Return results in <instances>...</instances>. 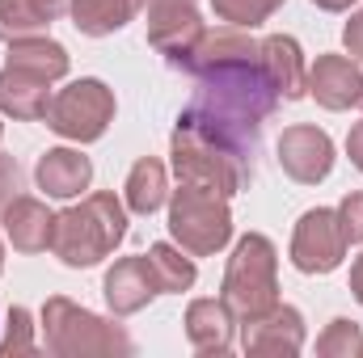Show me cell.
<instances>
[{
	"label": "cell",
	"mask_w": 363,
	"mask_h": 358,
	"mask_svg": "<svg viewBox=\"0 0 363 358\" xmlns=\"http://www.w3.org/2000/svg\"><path fill=\"white\" fill-rule=\"evenodd\" d=\"M169 198V169L157 161V156H140L127 173L123 185V202L131 215H157Z\"/></svg>",
	"instance_id": "obj_21"
},
{
	"label": "cell",
	"mask_w": 363,
	"mask_h": 358,
	"mask_svg": "<svg viewBox=\"0 0 363 358\" xmlns=\"http://www.w3.org/2000/svg\"><path fill=\"white\" fill-rule=\"evenodd\" d=\"M194 81H199L194 97L178 114V127H190V131L207 135L211 144L233 152L245 169H254L262 127L279 110V93L262 76V68L258 64H233V68L203 72Z\"/></svg>",
	"instance_id": "obj_1"
},
{
	"label": "cell",
	"mask_w": 363,
	"mask_h": 358,
	"mask_svg": "<svg viewBox=\"0 0 363 358\" xmlns=\"http://www.w3.org/2000/svg\"><path fill=\"white\" fill-rule=\"evenodd\" d=\"M140 0H77L72 4V25L85 38H106L118 34L127 21H135Z\"/></svg>",
	"instance_id": "obj_22"
},
{
	"label": "cell",
	"mask_w": 363,
	"mask_h": 358,
	"mask_svg": "<svg viewBox=\"0 0 363 358\" xmlns=\"http://www.w3.org/2000/svg\"><path fill=\"white\" fill-rule=\"evenodd\" d=\"M0 144H4V122H0Z\"/></svg>",
	"instance_id": "obj_36"
},
{
	"label": "cell",
	"mask_w": 363,
	"mask_h": 358,
	"mask_svg": "<svg viewBox=\"0 0 363 358\" xmlns=\"http://www.w3.org/2000/svg\"><path fill=\"white\" fill-rule=\"evenodd\" d=\"M34 181L47 198H77L93 181V161L81 148H47L34 165Z\"/></svg>",
	"instance_id": "obj_18"
},
{
	"label": "cell",
	"mask_w": 363,
	"mask_h": 358,
	"mask_svg": "<svg viewBox=\"0 0 363 358\" xmlns=\"http://www.w3.org/2000/svg\"><path fill=\"white\" fill-rule=\"evenodd\" d=\"M169 236L190 258H216L233 241L228 198L194 190V185H178L169 194Z\"/></svg>",
	"instance_id": "obj_6"
},
{
	"label": "cell",
	"mask_w": 363,
	"mask_h": 358,
	"mask_svg": "<svg viewBox=\"0 0 363 358\" xmlns=\"http://www.w3.org/2000/svg\"><path fill=\"white\" fill-rule=\"evenodd\" d=\"M51 17L34 0H0V42H17L30 34H43Z\"/></svg>",
	"instance_id": "obj_24"
},
{
	"label": "cell",
	"mask_w": 363,
	"mask_h": 358,
	"mask_svg": "<svg viewBox=\"0 0 363 358\" xmlns=\"http://www.w3.org/2000/svg\"><path fill=\"white\" fill-rule=\"evenodd\" d=\"M43 342L55 358H93V354H114L127 358L135 354V342L123 325L97 316L89 308L72 304L68 295H51L43 304Z\"/></svg>",
	"instance_id": "obj_3"
},
{
	"label": "cell",
	"mask_w": 363,
	"mask_h": 358,
	"mask_svg": "<svg viewBox=\"0 0 363 358\" xmlns=\"http://www.w3.org/2000/svg\"><path fill=\"white\" fill-rule=\"evenodd\" d=\"M334 215H338V228H342L347 245H363V190L342 194V202L334 207Z\"/></svg>",
	"instance_id": "obj_28"
},
{
	"label": "cell",
	"mask_w": 363,
	"mask_h": 358,
	"mask_svg": "<svg viewBox=\"0 0 363 358\" xmlns=\"http://www.w3.org/2000/svg\"><path fill=\"white\" fill-rule=\"evenodd\" d=\"M258 68L279 93V101H300L308 97V68H304V51L291 34H271L258 42Z\"/></svg>",
	"instance_id": "obj_13"
},
{
	"label": "cell",
	"mask_w": 363,
	"mask_h": 358,
	"mask_svg": "<svg viewBox=\"0 0 363 358\" xmlns=\"http://www.w3.org/2000/svg\"><path fill=\"white\" fill-rule=\"evenodd\" d=\"M0 228H4V241L17 249V253H43L51 249V232H55V211H47L43 198H13L4 211H0Z\"/></svg>",
	"instance_id": "obj_17"
},
{
	"label": "cell",
	"mask_w": 363,
	"mask_h": 358,
	"mask_svg": "<svg viewBox=\"0 0 363 358\" xmlns=\"http://www.w3.org/2000/svg\"><path fill=\"white\" fill-rule=\"evenodd\" d=\"M279 8H283V0H211V13L228 25H241V30L271 21Z\"/></svg>",
	"instance_id": "obj_25"
},
{
	"label": "cell",
	"mask_w": 363,
	"mask_h": 358,
	"mask_svg": "<svg viewBox=\"0 0 363 358\" xmlns=\"http://www.w3.org/2000/svg\"><path fill=\"white\" fill-rule=\"evenodd\" d=\"M34 4H38V8H43V13L51 17V21H55V17L72 13V4H77V0H34Z\"/></svg>",
	"instance_id": "obj_32"
},
{
	"label": "cell",
	"mask_w": 363,
	"mask_h": 358,
	"mask_svg": "<svg viewBox=\"0 0 363 358\" xmlns=\"http://www.w3.org/2000/svg\"><path fill=\"white\" fill-rule=\"evenodd\" d=\"M317 354L321 358H363V329L355 321L338 316L325 325V333L317 337Z\"/></svg>",
	"instance_id": "obj_26"
},
{
	"label": "cell",
	"mask_w": 363,
	"mask_h": 358,
	"mask_svg": "<svg viewBox=\"0 0 363 358\" xmlns=\"http://www.w3.org/2000/svg\"><path fill=\"white\" fill-rule=\"evenodd\" d=\"M101 295H106V308L114 316L144 312L161 295L157 278H152V266H148V253L144 258H118L114 266L106 270V278H101Z\"/></svg>",
	"instance_id": "obj_12"
},
{
	"label": "cell",
	"mask_w": 363,
	"mask_h": 358,
	"mask_svg": "<svg viewBox=\"0 0 363 358\" xmlns=\"http://www.w3.org/2000/svg\"><path fill=\"white\" fill-rule=\"evenodd\" d=\"M233 64H258V38L241 25H228V30H207L199 38V47L190 51V59L182 64L186 76H203V72H216V68H233Z\"/></svg>",
	"instance_id": "obj_16"
},
{
	"label": "cell",
	"mask_w": 363,
	"mask_h": 358,
	"mask_svg": "<svg viewBox=\"0 0 363 358\" xmlns=\"http://www.w3.org/2000/svg\"><path fill=\"white\" fill-rule=\"evenodd\" d=\"M279 169L300 185H317L334 173V139L313 127V122H296L283 127L279 135Z\"/></svg>",
	"instance_id": "obj_10"
},
{
	"label": "cell",
	"mask_w": 363,
	"mask_h": 358,
	"mask_svg": "<svg viewBox=\"0 0 363 358\" xmlns=\"http://www.w3.org/2000/svg\"><path fill=\"white\" fill-rule=\"evenodd\" d=\"M186 342L203 358H224L237 342V316L224 299H194L186 308Z\"/></svg>",
	"instance_id": "obj_14"
},
{
	"label": "cell",
	"mask_w": 363,
	"mask_h": 358,
	"mask_svg": "<svg viewBox=\"0 0 363 358\" xmlns=\"http://www.w3.org/2000/svg\"><path fill=\"white\" fill-rule=\"evenodd\" d=\"M359 110H363V93H359Z\"/></svg>",
	"instance_id": "obj_37"
},
{
	"label": "cell",
	"mask_w": 363,
	"mask_h": 358,
	"mask_svg": "<svg viewBox=\"0 0 363 358\" xmlns=\"http://www.w3.org/2000/svg\"><path fill=\"white\" fill-rule=\"evenodd\" d=\"M123 241H127V202L114 198L110 190H97L81 207H68L55 215L51 253L68 270H93Z\"/></svg>",
	"instance_id": "obj_2"
},
{
	"label": "cell",
	"mask_w": 363,
	"mask_h": 358,
	"mask_svg": "<svg viewBox=\"0 0 363 358\" xmlns=\"http://www.w3.org/2000/svg\"><path fill=\"white\" fill-rule=\"evenodd\" d=\"M169 161H174L178 185H194V190H207L220 198H237L254 178V169H245L233 152H224L220 144H211L207 135H199L190 127H174Z\"/></svg>",
	"instance_id": "obj_5"
},
{
	"label": "cell",
	"mask_w": 363,
	"mask_h": 358,
	"mask_svg": "<svg viewBox=\"0 0 363 358\" xmlns=\"http://www.w3.org/2000/svg\"><path fill=\"white\" fill-rule=\"evenodd\" d=\"M60 139L72 144H97L110 122H114V89L97 76H81L68 89H60L51 97V110L43 118Z\"/></svg>",
	"instance_id": "obj_7"
},
{
	"label": "cell",
	"mask_w": 363,
	"mask_h": 358,
	"mask_svg": "<svg viewBox=\"0 0 363 358\" xmlns=\"http://www.w3.org/2000/svg\"><path fill=\"white\" fill-rule=\"evenodd\" d=\"M21 190H26V169H21L13 156L0 152V211H4L13 198H21Z\"/></svg>",
	"instance_id": "obj_29"
},
{
	"label": "cell",
	"mask_w": 363,
	"mask_h": 358,
	"mask_svg": "<svg viewBox=\"0 0 363 358\" xmlns=\"http://www.w3.org/2000/svg\"><path fill=\"white\" fill-rule=\"evenodd\" d=\"M313 4H317L321 13H347V8H351L355 0H313Z\"/></svg>",
	"instance_id": "obj_34"
},
{
	"label": "cell",
	"mask_w": 363,
	"mask_h": 358,
	"mask_svg": "<svg viewBox=\"0 0 363 358\" xmlns=\"http://www.w3.org/2000/svg\"><path fill=\"white\" fill-rule=\"evenodd\" d=\"M148 266H152V278H157V291H161V295H182V291H190L194 278H199L194 258H190L182 245H165V241L148 249Z\"/></svg>",
	"instance_id": "obj_23"
},
{
	"label": "cell",
	"mask_w": 363,
	"mask_h": 358,
	"mask_svg": "<svg viewBox=\"0 0 363 358\" xmlns=\"http://www.w3.org/2000/svg\"><path fill=\"white\" fill-rule=\"evenodd\" d=\"M363 93V72L355 59L347 55H317V64L308 68V97H317L321 110L342 114L351 105H359Z\"/></svg>",
	"instance_id": "obj_15"
},
{
	"label": "cell",
	"mask_w": 363,
	"mask_h": 358,
	"mask_svg": "<svg viewBox=\"0 0 363 358\" xmlns=\"http://www.w3.org/2000/svg\"><path fill=\"white\" fill-rule=\"evenodd\" d=\"M241 350L262 358H291L304 350V316L291 304H274L271 312L241 321Z\"/></svg>",
	"instance_id": "obj_11"
},
{
	"label": "cell",
	"mask_w": 363,
	"mask_h": 358,
	"mask_svg": "<svg viewBox=\"0 0 363 358\" xmlns=\"http://www.w3.org/2000/svg\"><path fill=\"white\" fill-rule=\"evenodd\" d=\"M347 258V236L330 207H313L300 215L291 232V266L300 274H334Z\"/></svg>",
	"instance_id": "obj_9"
},
{
	"label": "cell",
	"mask_w": 363,
	"mask_h": 358,
	"mask_svg": "<svg viewBox=\"0 0 363 358\" xmlns=\"http://www.w3.org/2000/svg\"><path fill=\"white\" fill-rule=\"evenodd\" d=\"M0 274H4V245H0Z\"/></svg>",
	"instance_id": "obj_35"
},
{
	"label": "cell",
	"mask_w": 363,
	"mask_h": 358,
	"mask_svg": "<svg viewBox=\"0 0 363 358\" xmlns=\"http://www.w3.org/2000/svg\"><path fill=\"white\" fill-rule=\"evenodd\" d=\"M51 110V85L17 68H0V114L13 122H43Z\"/></svg>",
	"instance_id": "obj_20"
},
{
	"label": "cell",
	"mask_w": 363,
	"mask_h": 358,
	"mask_svg": "<svg viewBox=\"0 0 363 358\" xmlns=\"http://www.w3.org/2000/svg\"><path fill=\"white\" fill-rule=\"evenodd\" d=\"M148 13V42L157 55H165L174 68L190 59L199 38L207 34V21L199 17V0H140Z\"/></svg>",
	"instance_id": "obj_8"
},
{
	"label": "cell",
	"mask_w": 363,
	"mask_h": 358,
	"mask_svg": "<svg viewBox=\"0 0 363 358\" xmlns=\"http://www.w3.org/2000/svg\"><path fill=\"white\" fill-rule=\"evenodd\" d=\"M4 68H17V72H26V76H38V81H47V85H55V81L68 76L72 55H68L64 42H55V38H47V34H30V38L9 42Z\"/></svg>",
	"instance_id": "obj_19"
},
{
	"label": "cell",
	"mask_w": 363,
	"mask_h": 358,
	"mask_svg": "<svg viewBox=\"0 0 363 358\" xmlns=\"http://www.w3.org/2000/svg\"><path fill=\"white\" fill-rule=\"evenodd\" d=\"M220 299L233 308L237 325L254 321L262 312H271L279 304V249L271 236L262 232H245L233 245V258L224 266V287Z\"/></svg>",
	"instance_id": "obj_4"
},
{
	"label": "cell",
	"mask_w": 363,
	"mask_h": 358,
	"mask_svg": "<svg viewBox=\"0 0 363 358\" xmlns=\"http://www.w3.org/2000/svg\"><path fill=\"white\" fill-rule=\"evenodd\" d=\"M347 156H351V165L363 173V122H355L351 135H347Z\"/></svg>",
	"instance_id": "obj_31"
},
{
	"label": "cell",
	"mask_w": 363,
	"mask_h": 358,
	"mask_svg": "<svg viewBox=\"0 0 363 358\" xmlns=\"http://www.w3.org/2000/svg\"><path fill=\"white\" fill-rule=\"evenodd\" d=\"M351 295H355V304L363 308V253L351 262Z\"/></svg>",
	"instance_id": "obj_33"
},
{
	"label": "cell",
	"mask_w": 363,
	"mask_h": 358,
	"mask_svg": "<svg viewBox=\"0 0 363 358\" xmlns=\"http://www.w3.org/2000/svg\"><path fill=\"white\" fill-rule=\"evenodd\" d=\"M342 47H347V55L363 59V8L359 13H351V21L342 25Z\"/></svg>",
	"instance_id": "obj_30"
},
{
	"label": "cell",
	"mask_w": 363,
	"mask_h": 358,
	"mask_svg": "<svg viewBox=\"0 0 363 358\" xmlns=\"http://www.w3.org/2000/svg\"><path fill=\"white\" fill-rule=\"evenodd\" d=\"M38 337H34V316L30 308H9L4 316V337H0V358H17V354H34Z\"/></svg>",
	"instance_id": "obj_27"
}]
</instances>
